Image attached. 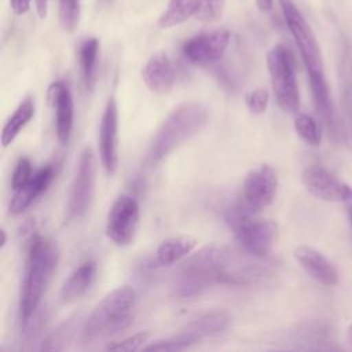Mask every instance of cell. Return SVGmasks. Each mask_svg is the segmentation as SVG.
I'll use <instances>...</instances> for the list:
<instances>
[{"label":"cell","mask_w":352,"mask_h":352,"mask_svg":"<svg viewBox=\"0 0 352 352\" xmlns=\"http://www.w3.org/2000/svg\"><path fill=\"white\" fill-rule=\"evenodd\" d=\"M142 78L151 92H168L176 78L175 65L168 54L157 52L151 55L142 69Z\"/></svg>","instance_id":"obj_16"},{"label":"cell","mask_w":352,"mask_h":352,"mask_svg":"<svg viewBox=\"0 0 352 352\" xmlns=\"http://www.w3.org/2000/svg\"><path fill=\"white\" fill-rule=\"evenodd\" d=\"M32 176H33V172H32L30 160L26 157L19 158L15 165V169L12 172V177H11L12 190H16V188L25 186L30 180Z\"/></svg>","instance_id":"obj_32"},{"label":"cell","mask_w":352,"mask_h":352,"mask_svg":"<svg viewBox=\"0 0 352 352\" xmlns=\"http://www.w3.org/2000/svg\"><path fill=\"white\" fill-rule=\"evenodd\" d=\"M208 121L209 111L199 102H184L175 107L153 136L148 148L150 164L162 162L176 148L201 132Z\"/></svg>","instance_id":"obj_3"},{"label":"cell","mask_w":352,"mask_h":352,"mask_svg":"<svg viewBox=\"0 0 352 352\" xmlns=\"http://www.w3.org/2000/svg\"><path fill=\"white\" fill-rule=\"evenodd\" d=\"M0 234H1V243H0V248L3 249V248L6 246V243H7V234H6V230H3V228H1Z\"/></svg>","instance_id":"obj_38"},{"label":"cell","mask_w":352,"mask_h":352,"mask_svg":"<svg viewBox=\"0 0 352 352\" xmlns=\"http://www.w3.org/2000/svg\"><path fill=\"white\" fill-rule=\"evenodd\" d=\"M99 55V40L96 37L85 38L78 47V59L82 80L87 89H92L96 80V63Z\"/></svg>","instance_id":"obj_25"},{"label":"cell","mask_w":352,"mask_h":352,"mask_svg":"<svg viewBox=\"0 0 352 352\" xmlns=\"http://www.w3.org/2000/svg\"><path fill=\"white\" fill-rule=\"evenodd\" d=\"M346 340H348V342H349V345L352 348V323L346 329Z\"/></svg>","instance_id":"obj_37"},{"label":"cell","mask_w":352,"mask_h":352,"mask_svg":"<svg viewBox=\"0 0 352 352\" xmlns=\"http://www.w3.org/2000/svg\"><path fill=\"white\" fill-rule=\"evenodd\" d=\"M136 314V292L129 285H122L109 292L85 319L81 337L84 341L104 338L126 329Z\"/></svg>","instance_id":"obj_4"},{"label":"cell","mask_w":352,"mask_h":352,"mask_svg":"<svg viewBox=\"0 0 352 352\" xmlns=\"http://www.w3.org/2000/svg\"><path fill=\"white\" fill-rule=\"evenodd\" d=\"M293 256L298 265L320 285L329 287L338 285L340 275L337 268L319 250L308 245H298L294 248Z\"/></svg>","instance_id":"obj_14"},{"label":"cell","mask_w":352,"mask_h":352,"mask_svg":"<svg viewBox=\"0 0 352 352\" xmlns=\"http://www.w3.org/2000/svg\"><path fill=\"white\" fill-rule=\"evenodd\" d=\"M245 103L250 113L263 114L270 103V92L265 88H257L245 95Z\"/></svg>","instance_id":"obj_31"},{"label":"cell","mask_w":352,"mask_h":352,"mask_svg":"<svg viewBox=\"0 0 352 352\" xmlns=\"http://www.w3.org/2000/svg\"><path fill=\"white\" fill-rule=\"evenodd\" d=\"M140 219V206L129 194L118 195L106 217V234L118 246L131 245L135 239Z\"/></svg>","instance_id":"obj_8"},{"label":"cell","mask_w":352,"mask_h":352,"mask_svg":"<svg viewBox=\"0 0 352 352\" xmlns=\"http://www.w3.org/2000/svg\"><path fill=\"white\" fill-rule=\"evenodd\" d=\"M232 264V252L226 245L210 243L187 256L173 276V290L180 298L202 294L219 283L220 275Z\"/></svg>","instance_id":"obj_2"},{"label":"cell","mask_w":352,"mask_h":352,"mask_svg":"<svg viewBox=\"0 0 352 352\" xmlns=\"http://www.w3.org/2000/svg\"><path fill=\"white\" fill-rule=\"evenodd\" d=\"M95 179H96V161L95 154L91 147H85L78 160L76 175L72 183L67 212L72 219L82 217L92 202L95 192Z\"/></svg>","instance_id":"obj_9"},{"label":"cell","mask_w":352,"mask_h":352,"mask_svg":"<svg viewBox=\"0 0 352 352\" xmlns=\"http://www.w3.org/2000/svg\"><path fill=\"white\" fill-rule=\"evenodd\" d=\"M36 11L40 18H45L48 12V0H34Z\"/></svg>","instance_id":"obj_35"},{"label":"cell","mask_w":352,"mask_h":352,"mask_svg":"<svg viewBox=\"0 0 352 352\" xmlns=\"http://www.w3.org/2000/svg\"><path fill=\"white\" fill-rule=\"evenodd\" d=\"M150 333L148 331H139L133 336H129L121 341H116V342H110L106 349L107 351H138V349H143L144 344L148 341Z\"/></svg>","instance_id":"obj_30"},{"label":"cell","mask_w":352,"mask_h":352,"mask_svg":"<svg viewBox=\"0 0 352 352\" xmlns=\"http://www.w3.org/2000/svg\"><path fill=\"white\" fill-rule=\"evenodd\" d=\"M197 246V239L190 235H177L164 239L155 250V261L160 265H169L187 257Z\"/></svg>","instance_id":"obj_22"},{"label":"cell","mask_w":352,"mask_h":352,"mask_svg":"<svg viewBox=\"0 0 352 352\" xmlns=\"http://www.w3.org/2000/svg\"><path fill=\"white\" fill-rule=\"evenodd\" d=\"M252 210L245 202L231 205L224 212V220L232 231L242 248L256 258L267 257L276 239L278 224L272 220H260L253 216Z\"/></svg>","instance_id":"obj_5"},{"label":"cell","mask_w":352,"mask_h":352,"mask_svg":"<svg viewBox=\"0 0 352 352\" xmlns=\"http://www.w3.org/2000/svg\"><path fill=\"white\" fill-rule=\"evenodd\" d=\"M278 175L268 164L250 169L243 180V201L252 210H261L272 204L278 191Z\"/></svg>","instance_id":"obj_10"},{"label":"cell","mask_w":352,"mask_h":352,"mask_svg":"<svg viewBox=\"0 0 352 352\" xmlns=\"http://www.w3.org/2000/svg\"><path fill=\"white\" fill-rule=\"evenodd\" d=\"M267 66L279 107L289 113L297 111L300 107V92L289 50L280 44L272 47L267 54Z\"/></svg>","instance_id":"obj_6"},{"label":"cell","mask_w":352,"mask_h":352,"mask_svg":"<svg viewBox=\"0 0 352 352\" xmlns=\"http://www.w3.org/2000/svg\"><path fill=\"white\" fill-rule=\"evenodd\" d=\"M278 1L283 14L285 22L289 28V32L292 33L294 43L298 48V52L304 62L308 77L323 76L324 70H323L320 47L318 44V40L309 23L307 22V19L304 18V15L301 14V11L298 10V7L293 0H278Z\"/></svg>","instance_id":"obj_7"},{"label":"cell","mask_w":352,"mask_h":352,"mask_svg":"<svg viewBox=\"0 0 352 352\" xmlns=\"http://www.w3.org/2000/svg\"><path fill=\"white\" fill-rule=\"evenodd\" d=\"M230 44V32L216 29L204 32L186 40L182 52L187 60L194 65H212L219 62Z\"/></svg>","instance_id":"obj_11"},{"label":"cell","mask_w":352,"mask_h":352,"mask_svg":"<svg viewBox=\"0 0 352 352\" xmlns=\"http://www.w3.org/2000/svg\"><path fill=\"white\" fill-rule=\"evenodd\" d=\"M50 98L55 109V129L58 140L65 144L69 142L73 121H74V103L69 87L63 81H55L50 85Z\"/></svg>","instance_id":"obj_15"},{"label":"cell","mask_w":352,"mask_h":352,"mask_svg":"<svg viewBox=\"0 0 352 352\" xmlns=\"http://www.w3.org/2000/svg\"><path fill=\"white\" fill-rule=\"evenodd\" d=\"M34 116V100L32 96H26L11 114V117L6 121L1 131V144L3 147L10 146L15 138L21 133L25 125Z\"/></svg>","instance_id":"obj_23"},{"label":"cell","mask_w":352,"mask_h":352,"mask_svg":"<svg viewBox=\"0 0 352 352\" xmlns=\"http://www.w3.org/2000/svg\"><path fill=\"white\" fill-rule=\"evenodd\" d=\"M230 323V312L224 309H212L188 322L184 326L183 331L198 341L202 337H210L224 333L228 329Z\"/></svg>","instance_id":"obj_18"},{"label":"cell","mask_w":352,"mask_h":352,"mask_svg":"<svg viewBox=\"0 0 352 352\" xmlns=\"http://www.w3.org/2000/svg\"><path fill=\"white\" fill-rule=\"evenodd\" d=\"M226 7V0H198L195 18L199 22L210 23L221 18Z\"/></svg>","instance_id":"obj_29"},{"label":"cell","mask_w":352,"mask_h":352,"mask_svg":"<svg viewBox=\"0 0 352 352\" xmlns=\"http://www.w3.org/2000/svg\"><path fill=\"white\" fill-rule=\"evenodd\" d=\"M342 204H344V206L346 209V213H348V217H349V223H351V227H352V187L348 186V184H346V188H345Z\"/></svg>","instance_id":"obj_34"},{"label":"cell","mask_w":352,"mask_h":352,"mask_svg":"<svg viewBox=\"0 0 352 352\" xmlns=\"http://www.w3.org/2000/svg\"><path fill=\"white\" fill-rule=\"evenodd\" d=\"M195 342H197L195 338H192L191 336H188L182 330L172 337L158 340L150 345H144L143 349L144 351H184Z\"/></svg>","instance_id":"obj_27"},{"label":"cell","mask_w":352,"mask_h":352,"mask_svg":"<svg viewBox=\"0 0 352 352\" xmlns=\"http://www.w3.org/2000/svg\"><path fill=\"white\" fill-rule=\"evenodd\" d=\"M256 3H257V7H258L260 11L267 12V11H270L272 8L274 0H256Z\"/></svg>","instance_id":"obj_36"},{"label":"cell","mask_w":352,"mask_h":352,"mask_svg":"<svg viewBox=\"0 0 352 352\" xmlns=\"http://www.w3.org/2000/svg\"><path fill=\"white\" fill-rule=\"evenodd\" d=\"M96 263L87 260L73 270L60 287V300L63 302H72L80 298L92 285L96 276Z\"/></svg>","instance_id":"obj_19"},{"label":"cell","mask_w":352,"mask_h":352,"mask_svg":"<svg viewBox=\"0 0 352 352\" xmlns=\"http://www.w3.org/2000/svg\"><path fill=\"white\" fill-rule=\"evenodd\" d=\"M272 274L267 267H261L258 264H239L230 265L220 275L219 283L230 285V286H257L265 283Z\"/></svg>","instance_id":"obj_20"},{"label":"cell","mask_w":352,"mask_h":352,"mask_svg":"<svg viewBox=\"0 0 352 352\" xmlns=\"http://www.w3.org/2000/svg\"><path fill=\"white\" fill-rule=\"evenodd\" d=\"M198 0H169L166 8L158 18V26L169 29L184 23L191 16H195Z\"/></svg>","instance_id":"obj_24"},{"label":"cell","mask_w":352,"mask_h":352,"mask_svg":"<svg viewBox=\"0 0 352 352\" xmlns=\"http://www.w3.org/2000/svg\"><path fill=\"white\" fill-rule=\"evenodd\" d=\"M294 129L297 135L309 146H319L322 142V131L319 124L305 113H298L294 118Z\"/></svg>","instance_id":"obj_26"},{"label":"cell","mask_w":352,"mask_h":352,"mask_svg":"<svg viewBox=\"0 0 352 352\" xmlns=\"http://www.w3.org/2000/svg\"><path fill=\"white\" fill-rule=\"evenodd\" d=\"M98 148L104 170L109 175H114L118 168V109L113 96L107 99L102 114Z\"/></svg>","instance_id":"obj_12"},{"label":"cell","mask_w":352,"mask_h":352,"mask_svg":"<svg viewBox=\"0 0 352 352\" xmlns=\"http://www.w3.org/2000/svg\"><path fill=\"white\" fill-rule=\"evenodd\" d=\"M32 0H10V7L15 15H23L30 10Z\"/></svg>","instance_id":"obj_33"},{"label":"cell","mask_w":352,"mask_h":352,"mask_svg":"<svg viewBox=\"0 0 352 352\" xmlns=\"http://www.w3.org/2000/svg\"><path fill=\"white\" fill-rule=\"evenodd\" d=\"M59 260L56 243L37 232L30 234L28 239V253L23 279L21 283L18 316L21 327H26L43 298V293L51 279Z\"/></svg>","instance_id":"obj_1"},{"label":"cell","mask_w":352,"mask_h":352,"mask_svg":"<svg viewBox=\"0 0 352 352\" xmlns=\"http://www.w3.org/2000/svg\"><path fill=\"white\" fill-rule=\"evenodd\" d=\"M311 94L314 98V104L316 109V113L323 120L326 128L329 129V133H336L337 131V121H336V113L333 107V100L330 95V89L327 85V81L323 76H311L308 77Z\"/></svg>","instance_id":"obj_21"},{"label":"cell","mask_w":352,"mask_h":352,"mask_svg":"<svg viewBox=\"0 0 352 352\" xmlns=\"http://www.w3.org/2000/svg\"><path fill=\"white\" fill-rule=\"evenodd\" d=\"M80 19V0H59V22L65 32L73 33Z\"/></svg>","instance_id":"obj_28"},{"label":"cell","mask_w":352,"mask_h":352,"mask_svg":"<svg viewBox=\"0 0 352 352\" xmlns=\"http://www.w3.org/2000/svg\"><path fill=\"white\" fill-rule=\"evenodd\" d=\"M305 190L324 202H342L346 184L341 183L330 170L320 165H309L301 173Z\"/></svg>","instance_id":"obj_13"},{"label":"cell","mask_w":352,"mask_h":352,"mask_svg":"<svg viewBox=\"0 0 352 352\" xmlns=\"http://www.w3.org/2000/svg\"><path fill=\"white\" fill-rule=\"evenodd\" d=\"M55 173L56 172L54 165H47L38 169L36 173H33V176L25 186L14 190L8 206L10 212L12 214H19L23 210H26L37 197L47 191V188L55 177Z\"/></svg>","instance_id":"obj_17"}]
</instances>
